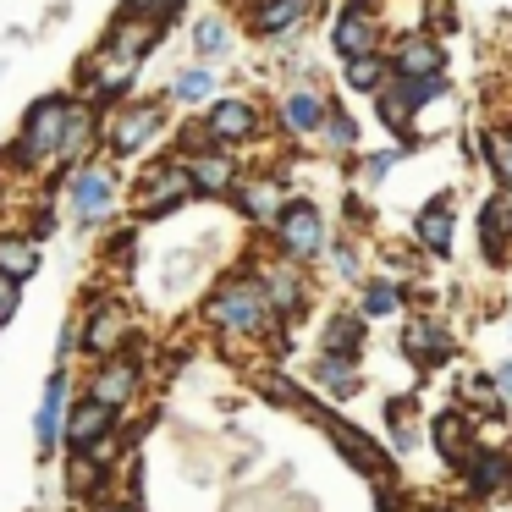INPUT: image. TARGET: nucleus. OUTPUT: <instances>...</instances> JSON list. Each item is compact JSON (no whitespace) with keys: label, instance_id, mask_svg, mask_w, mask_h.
I'll list each match as a JSON object with an SVG mask.
<instances>
[{"label":"nucleus","instance_id":"1","mask_svg":"<svg viewBox=\"0 0 512 512\" xmlns=\"http://www.w3.org/2000/svg\"><path fill=\"white\" fill-rule=\"evenodd\" d=\"M270 314H276V303H270L265 281H248V276L226 281V287L210 298V320L221 325V331H232V336H254V331H265Z\"/></svg>","mask_w":512,"mask_h":512},{"label":"nucleus","instance_id":"2","mask_svg":"<svg viewBox=\"0 0 512 512\" xmlns=\"http://www.w3.org/2000/svg\"><path fill=\"white\" fill-rule=\"evenodd\" d=\"M67 116H72V100L50 94L28 111L23 122V138H17V160H45V155H61V138H67Z\"/></svg>","mask_w":512,"mask_h":512},{"label":"nucleus","instance_id":"3","mask_svg":"<svg viewBox=\"0 0 512 512\" xmlns=\"http://www.w3.org/2000/svg\"><path fill=\"white\" fill-rule=\"evenodd\" d=\"M276 243L287 248L292 259H320V248H325V215L314 210V204H287L281 210V221H276Z\"/></svg>","mask_w":512,"mask_h":512},{"label":"nucleus","instance_id":"4","mask_svg":"<svg viewBox=\"0 0 512 512\" xmlns=\"http://www.w3.org/2000/svg\"><path fill=\"white\" fill-rule=\"evenodd\" d=\"M67 199H72V215H78V226H94L105 210H111V199H116L111 171L78 166V171H72V182H67Z\"/></svg>","mask_w":512,"mask_h":512},{"label":"nucleus","instance_id":"5","mask_svg":"<svg viewBox=\"0 0 512 512\" xmlns=\"http://www.w3.org/2000/svg\"><path fill=\"white\" fill-rule=\"evenodd\" d=\"M188 193H199L188 177V166H160V171H149L144 188H138V215H166V210H177Z\"/></svg>","mask_w":512,"mask_h":512},{"label":"nucleus","instance_id":"6","mask_svg":"<svg viewBox=\"0 0 512 512\" xmlns=\"http://www.w3.org/2000/svg\"><path fill=\"white\" fill-rule=\"evenodd\" d=\"M259 133V111L248 100H215L210 116H204V138L215 144H248Z\"/></svg>","mask_w":512,"mask_h":512},{"label":"nucleus","instance_id":"7","mask_svg":"<svg viewBox=\"0 0 512 512\" xmlns=\"http://www.w3.org/2000/svg\"><path fill=\"white\" fill-rule=\"evenodd\" d=\"M155 133H160V105H127V111L111 116V149L116 155H138Z\"/></svg>","mask_w":512,"mask_h":512},{"label":"nucleus","instance_id":"8","mask_svg":"<svg viewBox=\"0 0 512 512\" xmlns=\"http://www.w3.org/2000/svg\"><path fill=\"white\" fill-rule=\"evenodd\" d=\"M441 67H446L441 45L424 39V34H402L397 50H391V72H397V78H441Z\"/></svg>","mask_w":512,"mask_h":512},{"label":"nucleus","instance_id":"9","mask_svg":"<svg viewBox=\"0 0 512 512\" xmlns=\"http://www.w3.org/2000/svg\"><path fill=\"white\" fill-rule=\"evenodd\" d=\"M111 419H116V408H105L100 397L78 402V408H72V419H67V441H72V452H94L100 441H111Z\"/></svg>","mask_w":512,"mask_h":512},{"label":"nucleus","instance_id":"10","mask_svg":"<svg viewBox=\"0 0 512 512\" xmlns=\"http://www.w3.org/2000/svg\"><path fill=\"white\" fill-rule=\"evenodd\" d=\"M336 50H342L347 61L353 56H375V45H380V28H375V17H369V6H347L342 17H336Z\"/></svg>","mask_w":512,"mask_h":512},{"label":"nucleus","instance_id":"11","mask_svg":"<svg viewBox=\"0 0 512 512\" xmlns=\"http://www.w3.org/2000/svg\"><path fill=\"white\" fill-rule=\"evenodd\" d=\"M413 232H419V243L430 248V254H452V237H457L452 199H430V204H424L419 221H413Z\"/></svg>","mask_w":512,"mask_h":512},{"label":"nucleus","instance_id":"12","mask_svg":"<svg viewBox=\"0 0 512 512\" xmlns=\"http://www.w3.org/2000/svg\"><path fill=\"white\" fill-rule=\"evenodd\" d=\"M237 204L248 210V221L276 226V221H281V210H287V193H281V182H276V177H259V182H243V188H237Z\"/></svg>","mask_w":512,"mask_h":512},{"label":"nucleus","instance_id":"13","mask_svg":"<svg viewBox=\"0 0 512 512\" xmlns=\"http://www.w3.org/2000/svg\"><path fill=\"white\" fill-rule=\"evenodd\" d=\"M479 248H485V259H507V248H512V199H485V210H479Z\"/></svg>","mask_w":512,"mask_h":512},{"label":"nucleus","instance_id":"14","mask_svg":"<svg viewBox=\"0 0 512 512\" xmlns=\"http://www.w3.org/2000/svg\"><path fill=\"white\" fill-rule=\"evenodd\" d=\"M188 177L199 193H232L237 188V166L221 155V149H204V155H188Z\"/></svg>","mask_w":512,"mask_h":512},{"label":"nucleus","instance_id":"15","mask_svg":"<svg viewBox=\"0 0 512 512\" xmlns=\"http://www.w3.org/2000/svg\"><path fill=\"white\" fill-rule=\"evenodd\" d=\"M402 347H408L419 364H441V358H452V336H446L435 320H413L408 331H402Z\"/></svg>","mask_w":512,"mask_h":512},{"label":"nucleus","instance_id":"16","mask_svg":"<svg viewBox=\"0 0 512 512\" xmlns=\"http://www.w3.org/2000/svg\"><path fill=\"white\" fill-rule=\"evenodd\" d=\"M303 12H309V0H254V34L276 39V34H287Z\"/></svg>","mask_w":512,"mask_h":512},{"label":"nucleus","instance_id":"17","mask_svg":"<svg viewBox=\"0 0 512 512\" xmlns=\"http://www.w3.org/2000/svg\"><path fill=\"white\" fill-rule=\"evenodd\" d=\"M281 122H287V133H320L325 122V100L314 89H292L287 105H281Z\"/></svg>","mask_w":512,"mask_h":512},{"label":"nucleus","instance_id":"18","mask_svg":"<svg viewBox=\"0 0 512 512\" xmlns=\"http://www.w3.org/2000/svg\"><path fill=\"white\" fill-rule=\"evenodd\" d=\"M61 408H67V375H50V386H45V397H39V419H34V435H39V446H56V430H61Z\"/></svg>","mask_w":512,"mask_h":512},{"label":"nucleus","instance_id":"19","mask_svg":"<svg viewBox=\"0 0 512 512\" xmlns=\"http://www.w3.org/2000/svg\"><path fill=\"white\" fill-rule=\"evenodd\" d=\"M364 314H336L331 325H325V353L331 358H347V364H358V353H364Z\"/></svg>","mask_w":512,"mask_h":512},{"label":"nucleus","instance_id":"20","mask_svg":"<svg viewBox=\"0 0 512 512\" xmlns=\"http://www.w3.org/2000/svg\"><path fill=\"white\" fill-rule=\"evenodd\" d=\"M116 342H122V309H116V303H100L94 320H89V331H83V347L100 353V358H111Z\"/></svg>","mask_w":512,"mask_h":512},{"label":"nucleus","instance_id":"21","mask_svg":"<svg viewBox=\"0 0 512 512\" xmlns=\"http://www.w3.org/2000/svg\"><path fill=\"white\" fill-rule=\"evenodd\" d=\"M133 391H138V369L133 364H116V358H111V364L94 375V397H100L105 408H122Z\"/></svg>","mask_w":512,"mask_h":512},{"label":"nucleus","instance_id":"22","mask_svg":"<svg viewBox=\"0 0 512 512\" xmlns=\"http://www.w3.org/2000/svg\"><path fill=\"white\" fill-rule=\"evenodd\" d=\"M391 78H397V72H391V61L380 56V50H375V56H353V61H347V89H358V94H380Z\"/></svg>","mask_w":512,"mask_h":512},{"label":"nucleus","instance_id":"23","mask_svg":"<svg viewBox=\"0 0 512 512\" xmlns=\"http://www.w3.org/2000/svg\"><path fill=\"white\" fill-rule=\"evenodd\" d=\"M265 292H270V303H276V314H298V303H303V287H298V276H292V265H265Z\"/></svg>","mask_w":512,"mask_h":512},{"label":"nucleus","instance_id":"24","mask_svg":"<svg viewBox=\"0 0 512 512\" xmlns=\"http://www.w3.org/2000/svg\"><path fill=\"white\" fill-rule=\"evenodd\" d=\"M193 50H199V61L232 56V28H226L221 17H199V23H193Z\"/></svg>","mask_w":512,"mask_h":512},{"label":"nucleus","instance_id":"25","mask_svg":"<svg viewBox=\"0 0 512 512\" xmlns=\"http://www.w3.org/2000/svg\"><path fill=\"white\" fill-rule=\"evenodd\" d=\"M0 270L12 281H28L39 270V248L28 243V237H0Z\"/></svg>","mask_w":512,"mask_h":512},{"label":"nucleus","instance_id":"26","mask_svg":"<svg viewBox=\"0 0 512 512\" xmlns=\"http://www.w3.org/2000/svg\"><path fill=\"white\" fill-rule=\"evenodd\" d=\"M479 149H485L490 171H496V182L512 193V133H501V127H485L479 133Z\"/></svg>","mask_w":512,"mask_h":512},{"label":"nucleus","instance_id":"27","mask_svg":"<svg viewBox=\"0 0 512 512\" xmlns=\"http://www.w3.org/2000/svg\"><path fill=\"white\" fill-rule=\"evenodd\" d=\"M210 89H215V72L210 67H182L177 78H171V100H182V105H204V100H210Z\"/></svg>","mask_w":512,"mask_h":512},{"label":"nucleus","instance_id":"28","mask_svg":"<svg viewBox=\"0 0 512 512\" xmlns=\"http://www.w3.org/2000/svg\"><path fill=\"white\" fill-rule=\"evenodd\" d=\"M468 479H474V490H501L512 479V468H507V457H490V452H479V457H468Z\"/></svg>","mask_w":512,"mask_h":512},{"label":"nucleus","instance_id":"29","mask_svg":"<svg viewBox=\"0 0 512 512\" xmlns=\"http://www.w3.org/2000/svg\"><path fill=\"white\" fill-rule=\"evenodd\" d=\"M89 138H94V111H89V105H72V116H67V138H61V160H78Z\"/></svg>","mask_w":512,"mask_h":512},{"label":"nucleus","instance_id":"30","mask_svg":"<svg viewBox=\"0 0 512 512\" xmlns=\"http://www.w3.org/2000/svg\"><path fill=\"white\" fill-rule=\"evenodd\" d=\"M320 133H325V144H331V149H353V144H358V127H353V116H342V111H325Z\"/></svg>","mask_w":512,"mask_h":512},{"label":"nucleus","instance_id":"31","mask_svg":"<svg viewBox=\"0 0 512 512\" xmlns=\"http://www.w3.org/2000/svg\"><path fill=\"white\" fill-rule=\"evenodd\" d=\"M435 441H441L446 463H468V457H463V419H452V413H446V419L435 424Z\"/></svg>","mask_w":512,"mask_h":512},{"label":"nucleus","instance_id":"32","mask_svg":"<svg viewBox=\"0 0 512 512\" xmlns=\"http://www.w3.org/2000/svg\"><path fill=\"white\" fill-rule=\"evenodd\" d=\"M391 309H397V287H391V281H369L364 287V314L380 320V314H391Z\"/></svg>","mask_w":512,"mask_h":512},{"label":"nucleus","instance_id":"33","mask_svg":"<svg viewBox=\"0 0 512 512\" xmlns=\"http://www.w3.org/2000/svg\"><path fill=\"white\" fill-rule=\"evenodd\" d=\"M171 12H177V0H127V17H149V23H160Z\"/></svg>","mask_w":512,"mask_h":512},{"label":"nucleus","instance_id":"34","mask_svg":"<svg viewBox=\"0 0 512 512\" xmlns=\"http://www.w3.org/2000/svg\"><path fill=\"white\" fill-rule=\"evenodd\" d=\"M391 166H397V149H386V155H369V160H364V171H358V177H364V182H380V177H386Z\"/></svg>","mask_w":512,"mask_h":512},{"label":"nucleus","instance_id":"35","mask_svg":"<svg viewBox=\"0 0 512 512\" xmlns=\"http://www.w3.org/2000/svg\"><path fill=\"white\" fill-rule=\"evenodd\" d=\"M12 314H17V281L0 270V320H12Z\"/></svg>","mask_w":512,"mask_h":512},{"label":"nucleus","instance_id":"36","mask_svg":"<svg viewBox=\"0 0 512 512\" xmlns=\"http://www.w3.org/2000/svg\"><path fill=\"white\" fill-rule=\"evenodd\" d=\"M336 270H342L347 281H358V259H353V248H336Z\"/></svg>","mask_w":512,"mask_h":512},{"label":"nucleus","instance_id":"37","mask_svg":"<svg viewBox=\"0 0 512 512\" xmlns=\"http://www.w3.org/2000/svg\"><path fill=\"white\" fill-rule=\"evenodd\" d=\"M496 386H501V391H507V397H512V364H501V369H496Z\"/></svg>","mask_w":512,"mask_h":512},{"label":"nucleus","instance_id":"38","mask_svg":"<svg viewBox=\"0 0 512 512\" xmlns=\"http://www.w3.org/2000/svg\"><path fill=\"white\" fill-rule=\"evenodd\" d=\"M116 512H138V507H116Z\"/></svg>","mask_w":512,"mask_h":512}]
</instances>
